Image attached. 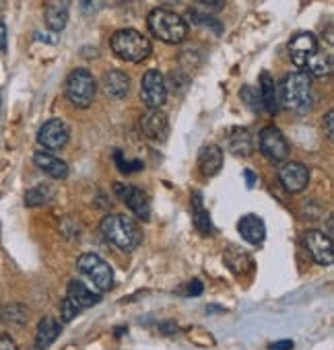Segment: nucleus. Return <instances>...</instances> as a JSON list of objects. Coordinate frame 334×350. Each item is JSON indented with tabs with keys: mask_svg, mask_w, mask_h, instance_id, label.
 I'll list each match as a JSON object with an SVG mask.
<instances>
[{
	"mask_svg": "<svg viewBox=\"0 0 334 350\" xmlns=\"http://www.w3.org/2000/svg\"><path fill=\"white\" fill-rule=\"evenodd\" d=\"M237 231L244 241L250 245H262L266 239V227L264 221L258 215H246L237 221Z\"/></svg>",
	"mask_w": 334,
	"mask_h": 350,
	"instance_id": "aec40b11",
	"label": "nucleus"
},
{
	"mask_svg": "<svg viewBox=\"0 0 334 350\" xmlns=\"http://www.w3.org/2000/svg\"><path fill=\"white\" fill-rule=\"evenodd\" d=\"M190 19H192V21H198V23H205V25H213V29H215L217 33H221V23H219V21H215V19H211L209 15L190 13Z\"/></svg>",
	"mask_w": 334,
	"mask_h": 350,
	"instance_id": "7c9ffc66",
	"label": "nucleus"
},
{
	"mask_svg": "<svg viewBox=\"0 0 334 350\" xmlns=\"http://www.w3.org/2000/svg\"><path fill=\"white\" fill-rule=\"evenodd\" d=\"M0 50H7V25L0 19Z\"/></svg>",
	"mask_w": 334,
	"mask_h": 350,
	"instance_id": "e433bc0d",
	"label": "nucleus"
},
{
	"mask_svg": "<svg viewBox=\"0 0 334 350\" xmlns=\"http://www.w3.org/2000/svg\"><path fill=\"white\" fill-rule=\"evenodd\" d=\"M225 142H227V148L231 154L235 157H250L256 148V142H254V136L248 128L244 126H233L227 130V136H225Z\"/></svg>",
	"mask_w": 334,
	"mask_h": 350,
	"instance_id": "2eb2a0df",
	"label": "nucleus"
},
{
	"mask_svg": "<svg viewBox=\"0 0 334 350\" xmlns=\"http://www.w3.org/2000/svg\"><path fill=\"white\" fill-rule=\"evenodd\" d=\"M34 163H36V167L40 171H44L46 175H50L52 180H66L68 173H70L68 163L62 161L60 157L48 152V150H38L34 154Z\"/></svg>",
	"mask_w": 334,
	"mask_h": 350,
	"instance_id": "f3484780",
	"label": "nucleus"
},
{
	"mask_svg": "<svg viewBox=\"0 0 334 350\" xmlns=\"http://www.w3.org/2000/svg\"><path fill=\"white\" fill-rule=\"evenodd\" d=\"M303 70L309 75V77H316V79H324L332 72V60H330V54H324V52H316L307 64L303 66Z\"/></svg>",
	"mask_w": 334,
	"mask_h": 350,
	"instance_id": "a878e982",
	"label": "nucleus"
},
{
	"mask_svg": "<svg viewBox=\"0 0 334 350\" xmlns=\"http://www.w3.org/2000/svg\"><path fill=\"white\" fill-rule=\"evenodd\" d=\"M97 83L87 68H75L64 83V95L77 109H87L95 99Z\"/></svg>",
	"mask_w": 334,
	"mask_h": 350,
	"instance_id": "39448f33",
	"label": "nucleus"
},
{
	"mask_svg": "<svg viewBox=\"0 0 334 350\" xmlns=\"http://www.w3.org/2000/svg\"><path fill=\"white\" fill-rule=\"evenodd\" d=\"M140 99L149 109H159L167 101V81L159 70H146L142 75Z\"/></svg>",
	"mask_w": 334,
	"mask_h": 350,
	"instance_id": "6e6552de",
	"label": "nucleus"
},
{
	"mask_svg": "<svg viewBox=\"0 0 334 350\" xmlns=\"http://www.w3.org/2000/svg\"><path fill=\"white\" fill-rule=\"evenodd\" d=\"M140 132L153 142H163L170 136V120L161 109H149L140 118Z\"/></svg>",
	"mask_w": 334,
	"mask_h": 350,
	"instance_id": "4468645a",
	"label": "nucleus"
},
{
	"mask_svg": "<svg viewBox=\"0 0 334 350\" xmlns=\"http://www.w3.org/2000/svg\"><path fill=\"white\" fill-rule=\"evenodd\" d=\"M320 50V44L316 40L313 33H307V31H301L297 36H293V40L289 42V56L293 60V64L303 70V66L307 64V60Z\"/></svg>",
	"mask_w": 334,
	"mask_h": 350,
	"instance_id": "f8f14e48",
	"label": "nucleus"
},
{
	"mask_svg": "<svg viewBox=\"0 0 334 350\" xmlns=\"http://www.w3.org/2000/svg\"><path fill=\"white\" fill-rule=\"evenodd\" d=\"M77 270L103 295L114 286V270L97 254H83L77 260Z\"/></svg>",
	"mask_w": 334,
	"mask_h": 350,
	"instance_id": "423d86ee",
	"label": "nucleus"
},
{
	"mask_svg": "<svg viewBox=\"0 0 334 350\" xmlns=\"http://www.w3.org/2000/svg\"><path fill=\"white\" fill-rule=\"evenodd\" d=\"M112 52L126 62H142L151 56V42L136 29H120L110 40Z\"/></svg>",
	"mask_w": 334,
	"mask_h": 350,
	"instance_id": "20e7f679",
	"label": "nucleus"
},
{
	"mask_svg": "<svg viewBox=\"0 0 334 350\" xmlns=\"http://www.w3.org/2000/svg\"><path fill=\"white\" fill-rule=\"evenodd\" d=\"M203 291H205V286H203V282H201L198 278L190 280L186 286L180 288V293H182L184 297H198V295H203Z\"/></svg>",
	"mask_w": 334,
	"mask_h": 350,
	"instance_id": "c756f323",
	"label": "nucleus"
},
{
	"mask_svg": "<svg viewBox=\"0 0 334 350\" xmlns=\"http://www.w3.org/2000/svg\"><path fill=\"white\" fill-rule=\"evenodd\" d=\"M73 0H46L44 3V17L50 31L58 33L68 23V11Z\"/></svg>",
	"mask_w": 334,
	"mask_h": 350,
	"instance_id": "dca6fc26",
	"label": "nucleus"
},
{
	"mask_svg": "<svg viewBox=\"0 0 334 350\" xmlns=\"http://www.w3.org/2000/svg\"><path fill=\"white\" fill-rule=\"evenodd\" d=\"M192 221H194V227L201 235H213L215 233L211 215L205 208V200H203V194L198 190L192 192Z\"/></svg>",
	"mask_w": 334,
	"mask_h": 350,
	"instance_id": "b1692460",
	"label": "nucleus"
},
{
	"mask_svg": "<svg viewBox=\"0 0 334 350\" xmlns=\"http://www.w3.org/2000/svg\"><path fill=\"white\" fill-rule=\"evenodd\" d=\"M66 299H70L79 309H87L101 301V293L87 286L81 278H73L66 286Z\"/></svg>",
	"mask_w": 334,
	"mask_h": 350,
	"instance_id": "a211bd4d",
	"label": "nucleus"
},
{
	"mask_svg": "<svg viewBox=\"0 0 334 350\" xmlns=\"http://www.w3.org/2000/svg\"><path fill=\"white\" fill-rule=\"evenodd\" d=\"M5 7H7V0H0V11H5Z\"/></svg>",
	"mask_w": 334,
	"mask_h": 350,
	"instance_id": "58836bf2",
	"label": "nucleus"
},
{
	"mask_svg": "<svg viewBox=\"0 0 334 350\" xmlns=\"http://www.w3.org/2000/svg\"><path fill=\"white\" fill-rule=\"evenodd\" d=\"M279 89V103L295 113H307L313 107V85L311 77L305 70L287 72L281 81Z\"/></svg>",
	"mask_w": 334,
	"mask_h": 350,
	"instance_id": "f257e3e1",
	"label": "nucleus"
},
{
	"mask_svg": "<svg viewBox=\"0 0 334 350\" xmlns=\"http://www.w3.org/2000/svg\"><path fill=\"white\" fill-rule=\"evenodd\" d=\"M101 235L105 237V241H110L114 247L122 250V252H134L140 241H142V229L138 227V223L126 215H107L103 217L101 225Z\"/></svg>",
	"mask_w": 334,
	"mask_h": 350,
	"instance_id": "f03ea898",
	"label": "nucleus"
},
{
	"mask_svg": "<svg viewBox=\"0 0 334 350\" xmlns=\"http://www.w3.org/2000/svg\"><path fill=\"white\" fill-rule=\"evenodd\" d=\"M48 200H50V188L44 186V184H40V186H36V188H31V190L25 192V204H27L29 208L42 206V204H46Z\"/></svg>",
	"mask_w": 334,
	"mask_h": 350,
	"instance_id": "bb28decb",
	"label": "nucleus"
},
{
	"mask_svg": "<svg viewBox=\"0 0 334 350\" xmlns=\"http://www.w3.org/2000/svg\"><path fill=\"white\" fill-rule=\"evenodd\" d=\"M62 332V323L54 317H42L36 329V348L46 350L50 348Z\"/></svg>",
	"mask_w": 334,
	"mask_h": 350,
	"instance_id": "4be33fe9",
	"label": "nucleus"
},
{
	"mask_svg": "<svg viewBox=\"0 0 334 350\" xmlns=\"http://www.w3.org/2000/svg\"><path fill=\"white\" fill-rule=\"evenodd\" d=\"M68 138H70V130L58 118H52V120L44 122L42 128H40V132H38V144L44 150H48V152H54V150L64 148L68 144Z\"/></svg>",
	"mask_w": 334,
	"mask_h": 350,
	"instance_id": "1a4fd4ad",
	"label": "nucleus"
},
{
	"mask_svg": "<svg viewBox=\"0 0 334 350\" xmlns=\"http://www.w3.org/2000/svg\"><path fill=\"white\" fill-rule=\"evenodd\" d=\"M223 148L217 144H205L198 152V169L205 178H213L223 169Z\"/></svg>",
	"mask_w": 334,
	"mask_h": 350,
	"instance_id": "412c9836",
	"label": "nucleus"
},
{
	"mask_svg": "<svg viewBox=\"0 0 334 350\" xmlns=\"http://www.w3.org/2000/svg\"><path fill=\"white\" fill-rule=\"evenodd\" d=\"M159 327H161L163 334H174V332H178L176 321H163V323H159Z\"/></svg>",
	"mask_w": 334,
	"mask_h": 350,
	"instance_id": "c9c22d12",
	"label": "nucleus"
},
{
	"mask_svg": "<svg viewBox=\"0 0 334 350\" xmlns=\"http://www.w3.org/2000/svg\"><path fill=\"white\" fill-rule=\"evenodd\" d=\"M116 190H120L118 192L120 198L132 211L134 217H138L140 221H149L151 219V200H149L144 190H140L136 186H122V184H118Z\"/></svg>",
	"mask_w": 334,
	"mask_h": 350,
	"instance_id": "ddd939ff",
	"label": "nucleus"
},
{
	"mask_svg": "<svg viewBox=\"0 0 334 350\" xmlns=\"http://www.w3.org/2000/svg\"><path fill=\"white\" fill-rule=\"evenodd\" d=\"M293 340H279V342H274V344H270L268 348L270 350H293Z\"/></svg>",
	"mask_w": 334,
	"mask_h": 350,
	"instance_id": "f704fd0d",
	"label": "nucleus"
},
{
	"mask_svg": "<svg viewBox=\"0 0 334 350\" xmlns=\"http://www.w3.org/2000/svg\"><path fill=\"white\" fill-rule=\"evenodd\" d=\"M258 146H260L262 154L272 163H285L289 159V152H291L285 134L277 126H264L260 130Z\"/></svg>",
	"mask_w": 334,
	"mask_h": 350,
	"instance_id": "0eeeda50",
	"label": "nucleus"
},
{
	"mask_svg": "<svg viewBox=\"0 0 334 350\" xmlns=\"http://www.w3.org/2000/svg\"><path fill=\"white\" fill-rule=\"evenodd\" d=\"M0 350H19V346L9 336H0Z\"/></svg>",
	"mask_w": 334,
	"mask_h": 350,
	"instance_id": "72a5a7b5",
	"label": "nucleus"
},
{
	"mask_svg": "<svg viewBox=\"0 0 334 350\" xmlns=\"http://www.w3.org/2000/svg\"><path fill=\"white\" fill-rule=\"evenodd\" d=\"M60 313H62V321H70V319H75L79 313H81V309L70 301V299H62V303H60Z\"/></svg>",
	"mask_w": 334,
	"mask_h": 350,
	"instance_id": "c85d7f7f",
	"label": "nucleus"
},
{
	"mask_svg": "<svg viewBox=\"0 0 334 350\" xmlns=\"http://www.w3.org/2000/svg\"><path fill=\"white\" fill-rule=\"evenodd\" d=\"M223 262L225 266L235 274V276H242V274H248L254 270V262H252V256L240 247H233L229 245L223 254Z\"/></svg>",
	"mask_w": 334,
	"mask_h": 350,
	"instance_id": "5701e85b",
	"label": "nucleus"
},
{
	"mask_svg": "<svg viewBox=\"0 0 334 350\" xmlns=\"http://www.w3.org/2000/svg\"><path fill=\"white\" fill-rule=\"evenodd\" d=\"M303 245L309 254V258L320 264V266H330L334 262V254H332V241L330 235H324L322 231H307L303 235Z\"/></svg>",
	"mask_w": 334,
	"mask_h": 350,
	"instance_id": "9b49d317",
	"label": "nucleus"
},
{
	"mask_svg": "<svg viewBox=\"0 0 334 350\" xmlns=\"http://www.w3.org/2000/svg\"><path fill=\"white\" fill-rule=\"evenodd\" d=\"M260 101H262V109H266L268 113H277L279 111V89L274 79L268 72L260 75Z\"/></svg>",
	"mask_w": 334,
	"mask_h": 350,
	"instance_id": "393cba45",
	"label": "nucleus"
},
{
	"mask_svg": "<svg viewBox=\"0 0 334 350\" xmlns=\"http://www.w3.org/2000/svg\"><path fill=\"white\" fill-rule=\"evenodd\" d=\"M279 180L283 184V188L289 194H299L307 188L309 182V169L303 163L297 161H285L281 171H279Z\"/></svg>",
	"mask_w": 334,
	"mask_h": 350,
	"instance_id": "9d476101",
	"label": "nucleus"
},
{
	"mask_svg": "<svg viewBox=\"0 0 334 350\" xmlns=\"http://www.w3.org/2000/svg\"><path fill=\"white\" fill-rule=\"evenodd\" d=\"M101 89L110 99H124L130 93V77L124 70H107L101 77Z\"/></svg>",
	"mask_w": 334,
	"mask_h": 350,
	"instance_id": "6ab92c4d",
	"label": "nucleus"
},
{
	"mask_svg": "<svg viewBox=\"0 0 334 350\" xmlns=\"http://www.w3.org/2000/svg\"><path fill=\"white\" fill-rule=\"evenodd\" d=\"M244 180H246V186L248 188H254V184H256V173L252 169H246L244 171Z\"/></svg>",
	"mask_w": 334,
	"mask_h": 350,
	"instance_id": "4c0bfd02",
	"label": "nucleus"
},
{
	"mask_svg": "<svg viewBox=\"0 0 334 350\" xmlns=\"http://www.w3.org/2000/svg\"><path fill=\"white\" fill-rule=\"evenodd\" d=\"M324 130H326V136L328 140H334V111L330 109L324 118Z\"/></svg>",
	"mask_w": 334,
	"mask_h": 350,
	"instance_id": "2f4dec72",
	"label": "nucleus"
},
{
	"mask_svg": "<svg viewBox=\"0 0 334 350\" xmlns=\"http://www.w3.org/2000/svg\"><path fill=\"white\" fill-rule=\"evenodd\" d=\"M198 3L211 11H221L225 7V0H198Z\"/></svg>",
	"mask_w": 334,
	"mask_h": 350,
	"instance_id": "473e14b6",
	"label": "nucleus"
},
{
	"mask_svg": "<svg viewBox=\"0 0 334 350\" xmlns=\"http://www.w3.org/2000/svg\"><path fill=\"white\" fill-rule=\"evenodd\" d=\"M242 99H244V103L252 109V111H260L262 109V101H260V93H258V89H254V87H250V85H246V87H242Z\"/></svg>",
	"mask_w": 334,
	"mask_h": 350,
	"instance_id": "cd10ccee",
	"label": "nucleus"
},
{
	"mask_svg": "<svg viewBox=\"0 0 334 350\" xmlns=\"http://www.w3.org/2000/svg\"><path fill=\"white\" fill-rule=\"evenodd\" d=\"M149 31L165 44H182L188 36V23L172 9L157 7L146 17Z\"/></svg>",
	"mask_w": 334,
	"mask_h": 350,
	"instance_id": "7ed1b4c3",
	"label": "nucleus"
}]
</instances>
